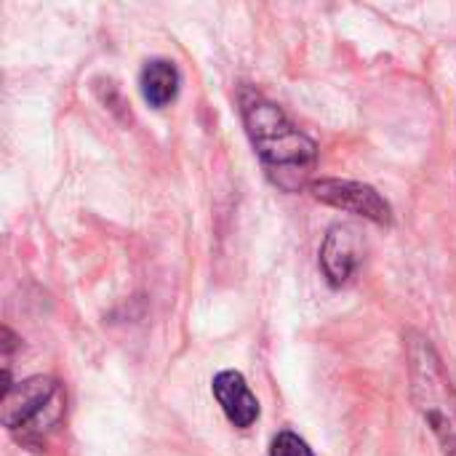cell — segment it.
<instances>
[{
	"label": "cell",
	"instance_id": "ba28073f",
	"mask_svg": "<svg viewBox=\"0 0 456 456\" xmlns=\"http://www.w3.org/2000/svg\"><path fill=\"white\" fill-rule=\"evenodd\" d=\"M270 456H315L313 449L291 430H283L273 438L270 444Z\"/></svg>",
	"mask_w": 456,
	"mask_h": 456
},
{
	"label": "cell",
	"instance_id": "3957f363",
	"mask_svg": "<svg viewBox=\"0 0 456 456\" xmlns=\"http://www.w3.org/2000/svg\"><path fill=\"white\" fill-rule=\"evenodd\" d=\"M64 409V387L51 377H29L3 387V425L24 446H45L61 425Z\"/></svg>",
	"mask_w": 456,
	"mask_h": 456
},
{
	"label": "cell",
	"instance_id": "52a82bcc",
	"mask_svg": "<svg viewBox=\"0 0 456 456\" xmlns=\"http://www.w3.org/2000/svg\"><path fill=\"white\" fill-rule=\"evenodd\" d=\"M139 88L150 107L155 110L168 107L179 96V88H182L179 67L171 59H150L139 72Z\"/></svg>",
	"mask_w": 456,
	"mask_h": 456
},
{
	"label": "cell",
	"instance_id": "277c9868",
	"mask_svg": "<svg viewBox=\"0 0 456 456\" xmlns=\"http://www.w3.org/2000/svg\"><path fill=\"white\" fill-rule=\"evenodd\" d=\"M310 192L315 200H321L331 208L355 214L361 219H369L374 224L387 227L393 222L390 203L371 184L353 182V179H315Z\"/></svg>",
	"mask_w": 456,
	"mask_h": 456
},
{
	"label": "cell",
	"instance_id": "7a4b0ae2",
	"mask_svg": "<svg viewBox=\"0 0 456 456\" xmlns=\"http://www.w3.org/2000/svg\"><path fill=\"white\" fill-rule=\"evenodd\" d=\"M406 369H409V393L411 401L441 444L444 454L456 456V387L436 353L433 342L425 334L409 331L403 337Z\"/></svg>",
	"mask_w": 456,
	"mask_h": 456
},
{
	"label": "cell",
	"instance_id": "8992f818",
	"mask_svg": "<svg viewBox=\"0 0 456 456\" xmlns=\"http://www.w3.org/2000/svg\"><path fill=\"white\" fill-rule=\"evenodd\" d=\"M211 393L232 428L248 430L259 419V401L246 385V377L240 371H232V369L219 371L211 382Z\"/></svg>",
	"mask_w": 456,
	"mask_h": 456
},
{
	"label": "cell",
	"instance_id": "5b68a950",
	"mask_svg": "<svg viewBox=\"0 0 456 456\" xmlns=\"http://www.w3.org/2000/svg\"><path fill=\"white\" fill-rule=\"evenodd\" d=\"M361 235L353 224L329 227L321 243V270L331 286H345L361 265Z\"/></svg>",
	"mask_w": 456,
	"mask_h": 456
},
{
	"label": "cell",
	"instance_id": "6da1fadb",
	"mask_svg": "<svg viewBox=\"0 0 456 456\" xmlns=\"http://www.w3.org/2000/svg\"><path fill=\"white\" fill-rule=\"evenodd\" d=\"M238 107L267 179L283 192L313 187V174L318 168L315 142L305 131H299L275 102H270L251 86H240Z\"/></svg>",
	"mask_w": 456,
	"mask_h": 456
}]
</instances>
